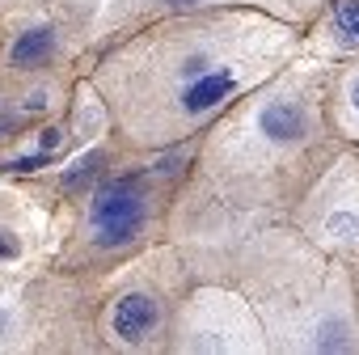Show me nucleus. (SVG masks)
Returning <instances> with one entry per match:
<instances>
[{
    "mask_svg": "<svg viewBox=\"0 0 359 355\" xmlns=\"http://www.w3.org/2000/svg\"><path fill=\"white\" fill-rule=\"evenodd\" d=\"M93 229H97V246H127L140 237L144 229V191L135 178H118V182H106L97 195H93Z\"/></svg>",
    "mask_w": 359,
    "mask_h": 355,
    "instance_id": "f257e3e1",
    "label": "nucleus"
},
{
    "mask_svg": "<svg viewBox=\"0 0 359 355\" xmlns=\"http://www.w3.org/2000/svg\"><path fill=\"white\" fill-rule=\"evenodd\" d=\"M110 321H114V334H118V338H127V342H144V338L156 330L161 309H156L152 296H144V292H127V296L114 304Z\"/></svg>",
    "mask_w": 359,
    "mask_h": 355,
    "instance_id": "f03ea898",
    "label": "nucleus"
},
{
    "mask_svg": "<svg viewBox=\"0 0 359 355\" xmlns=\"http://www.w3.org/2000/svg\"><path fill=\"white\" fill-rule=\"evenodd\" d=\"M229 93H233V72H220V68H212V72H199V76L187 85V93H182V106H187L191 114H203V110L220 106Z\"/></svg>",
    "mask_w": 359,
    "mask_h": 355,
    "instance_id": "7ed1b4c3",
    "label": "nucleus"
},
{
    "mask_svg": "<svg viewBox=\"0 0 359 355\" xmlns=\"http://www.w3.org/2000/svg\"><path fill=\"white\" fill-rule=\"evenodd\" d=\"M258 127H262L271 140L287 144V140H300V135L309 131V114H304L296 102H271V106H262Z\"/></svg>",
    "mask_w": 359,
    "mask_h": 355,
    "instance_id": "20e7f679",
    "label": "nucleus"
},
{
    "mask_svg": "<svg viewBox=\"0 0 359 355\" xmlns=\"http://www.w3.org/2000/svg\"><path fill=\"white\" fill-rule=\"evenodd\" d=\"M51 51H55V30H51V26H34V30H26V34L13 43L9 60H13L18 68H34V64H43Z\"/></svg>",
    "mask_w": 359,
    "mask_h": 355,
    "instance_id": "39448f33",
    "label": "nucleus"
},
{
    "mask_svg": "<svg viewBox=\"0 0 359 355\" xmlns=\"http://www.w3.org/2000/svg\"><path fill=\"white\" fill-rule=\"evenodd\" d=\"M334 30L342 47H359V0H338L334 5Z\"/></svg>",
    "mask_w": 359,
    "mask_h": 355,
    "instance_id": "423d86ee",
    "label": "nucleus"
},
{
    "mask_svg": "<svg viewBox=\"0 0 359 355\" xmlns=\"http://www.w3.org/2000/svg\"><path fill=\"white\" fill-rule=\"evenodd\" d=\"M43 165H47V156H22V161H13V169H22V173H34Z\"/></svg>",
    "mask_w": 359,
    "mask_h": 355,
    "instance_id": "0eeeda50",
    "label": "nucleus"
},
{
    "mask_svg": "<svg viewBox=\"0 0 359 355\" xmlns=\"http://www.w3.org/2000/svg\"><path fill=\"white\" fill-rule=\"evenodd\" d=\"M13 254H18V246H13L5 233H0V262H5V258H13Z\"/></svg>",
    "mask_w": 359,
    "mask_h": 355,
    "instance_id": "6e6552de",
    "label": "nucleus"
},
{
    "mask_svg": "<svg viewBox=\"0 0 359 355\" xmlns=\"http://www.w3.org/2000/svg\"><path fill=\"white\" fill-rule=\"evenodd\" d=\"M43 148H47V152L60 148V131H47V135H43Z\"/></svg>",
    "mask_w": 359,
    "mask_h": 355,
    "instance_id": "1a4fd4ad",
    "label": "nucleus"
},
{
    "mask_svg": "<svg viewBox=\"0 0 359 355\" xmlns=\"http://www.w3.org/2000/svg\"><path fill=\"white\" fill-rule=\"evenodd\" d=\"M351 106H355V110H359V81H355V85H351Z\"/></svg>",
    "mask_w": 359,
    "mask_h": 355,
    "instance_id": "9d476101",
    "label": "nucleus"
},
{
    "mask_svg": "<svg viewBox=\"0 0 359 355\" xmlns=\"http://www.w3.org/2000/svg\"><path fill=\"white\" fill-rule=\"evenodd\" d=\"M5 326H9V317H5V313H0V334H5Z\"/></svg>",
    "mask_w": 359,
    "mask_h": 355,
    "instance_id": "9b49d317",
    "label": "nucleus"
},
{
    "mask_svg": "<svg viewBox=\"0 0 359 355\" xmlns=\"http://www.w3.org/2000/svg\"><path fill=\"white\" fill-rule=\"evenodd\" d=\"M173 5H195V0H173Z\"/></svg>",
    "mask_w": 359,
    "mask_h": 355,
    "instance_id": "f8f14e48",
    "label": "nucleus"
}]
</instances>
